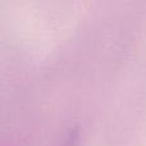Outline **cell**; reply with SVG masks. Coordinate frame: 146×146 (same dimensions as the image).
<instances>
[{
  "mask_svg": "<svg viewBox=\"0 0 146 146\" xmlns=\"http://www.w3.org/2000/svg\"><path fill=\"white\" fill-rule=\"evenodd\" d=\"M62 146H78V133L76 131H73L72 133H69V136L67 137L66 142Z\"/></svg>",
  "mask_w": 146,
  "mask_h": 146,
  "instance_id": "cell-1",
  "label": "cell"
}]
</instances>
